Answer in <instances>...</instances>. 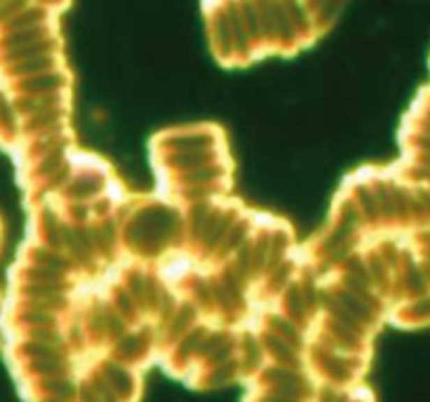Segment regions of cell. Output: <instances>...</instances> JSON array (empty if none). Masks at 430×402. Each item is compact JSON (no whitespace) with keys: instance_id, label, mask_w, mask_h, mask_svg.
<instances>
[{"instance_id":"cell-2","label":"cell","mask_w":430,"mask_h":402,"mask_svg":"<svg viewBox=\"0 0 430 402\" xmlns=\"http://www.w3.org/2000/svg\"><path fill=\"white\" fill-rule=\"evenodd\" d=\"M40 40H47V34H43V26H36V28H26V30H15L9 40H7V47L9 51L11 49H20V47H28V45H36Z\"/></svg>"},{"instance_id":"cell-1","label":"cell","mask_w":430,"mask_h":402,"mask_svg":"<svg viewBox=\"0 0 430 402\" xmlns=\"http://www.w3.org/2000/svg\"><path fill=\"white\" fill-rule=\"evenodd\" d=\"M24 84H26L24 86L26 93H30V95H55L61 88L64 80H61V76L57 72L51 70V72H43V74L30 76Z\"/></svg>"},{"instance_id":"cell-3","label":"cell","mask_w":430,"mask_h":402,"mask_svg":"<svg viewBox=\"0 0 430 402\" xmlns=\"http://www.w3.org/2000/svg\"><path fill=\"white\" fill-rule=\"evenodd\" d=\"M43 24V13L38 9L32 11H20L11 17V28L15 30H26V28H36Z\"/></svg>"}]
</instances>
